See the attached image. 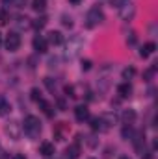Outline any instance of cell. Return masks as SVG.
<instances>
[{"label": "cell", "mask_w": 158, "mask_h": 159, "mask_svg": "<svg viewBox=\"0 0 158 159\" xmlns=\"http://www.w3.org/2000/svg\"><path fill=\"white\" fill-rule=\"evenodd\" d=\"M24 133L30 137V139H37L41 133V120L34 115H28L24 119Z\"/></svg>", "instance_id": "6da1fadb"}, {"label": "cell", "mask_w": 158, "mask_h": 159, "mask_svg": "<svg viewBox=\"0 0 158 159\" xmlns=\"http://www.w3.org/2000/svg\"><path fill=\"white\" fill-rule=\"evenodd\" d=\"M102 20H104V13H102V9H101L99 6H93V7L87 11L86 26H87V28H95V26L102 24Z\"/></svg>", "instance_id": "7a4b0ae2"}, {"label": "cell", "mask_w": 158, "mask_h": 159, "mask_svg": "<svg viewBox=\"0 0 158 159\" xmlns=\"http://www.w3.org/2000/svg\"><path fill=\"white\" fill-rule=\"evenodd\" d=\"M19 46H21V35L17 32H9L6 37V48L9 52H15V50H19Z\"/></svg>", "instance_id": "3957f363"}, {"label": "cell", "mask_w": 158, "mask_h": 159, "mask_svg": "<svg viewBox=\"0 0 158 159\" xmlns=\"http://www.w3.org/2000/svg\"><path fill=\"white\" fill-rule=\"evenodd\" d=\"M21 124L19 122H15V120H11V122H7L6 124V133L9 135V139H13V141H19L21 139Z\"/></svg>", "instance_id": "277c9868"}, {"label": "cell", "mask_w": 158, "mask_h": 159, "mask_svg": "<svg viewBox=\"0 0 158 159\" xmlns=\"http://www.w3.org/2000/svg\"><path fill=\"white\" fill-rule=\"evenodd\" d=\"M67 133H69V124H67V122H58V124H54V139H56V141H65Z\"/></svg>", "instance_id": "5b68a950"}, {"label": "cell", "mask_w": 158, "mask_h": 159, "mask_svg": "<svg viewBox=\"0 0 158 159\" xmlns=\"http://www.w3.org/2000/svg\"><path fill=\"white\" fill-rule=\"evenodd\" d=\"M134 6L130 4V2H125L121 7H119V17L123 19V20H130L132 17H134Z\"/></svg>", "instance_id": "8992f818"}, {"label": "cell", "mask_w": 158, "mask_h": 159, "mask_svg": "<svg viewBox=\"0 0 158 159\" xmlns=\"http://www.w3.org/2000/svg\"><path fill=\"white\" fill-rule=\"evenodd\" d=\"M75 117H77L78 122H84V120L89 119V109H87V106H86V104H80V106L75 107Z\"/></svg>", "instance_id": "52a82bcc"}, {"label": "cell", "mask_w": 158, "mask_h": 159, "mask_svg": "<svg viewBox=\"0 0 158 159\" xmlns=\"http://www.w3.org/2000/svg\"><path fill=\"white\" fill-rule=\"evenodd\" d=\"M34 50L36 52H39V54H45L47 52V48H48V43H47V39L43 37V35H37V37H34Z\"/></svg>", "instance_id": "ba28073f"}, {"label": "cell", "mask_w": 158, "mask_h": 159, "mask_svg": "<svg viewBox=\"0 0 158 159\" xmlns=\"http://www.w3.org/2000/svg\"><path fill=\"white\" fill-rule=\"evenodd\" d=\"M80 46H82V43H80V39H75V41H69V44H67V57L71 59V57H75L77 54H78Z\"/></svg>", "instance_id": "9c48e42d"}, {"label": "cell", "mask_w": 158, "mask_h": 159, "mask_svg": "<svg viewBox=\"0 0 158 159\" xmlns=\"http://www.w3.org/2000/svg\"><path fill=\"white\" fill-rule=\"evenodd\" d=\"M65 157L67 159H78L80 157V144L75 143V144H69L65 148Z\"/></svg>", "instance_id": "30bf717a"}, {"label": "cell", "mask_w": 158, "mask_h": 159, "mask_svg": "<svg viewBox=\"0 0 158 159\" xmlns=\"http://www.w3.org/2000/svg\"><path fill=\"white\" fill-rule=\"evenodd\" d=\"M41 154H43L45 157H52V156L56 154V148H54V144H52V143H48V141L41 143Z\"/></svg>", "instance_id": "8fae6325"}, {"label": "cell", "mask_w": 158, "mask_h": 159, "mask_svg": "<svg viewBox=\"0 0 158 159\" xmlns=\"http://www.w3.org/2000/svg\"><path fill=\"white\" fill-rule=\"evenodd\" d=\"M155 50H156V44H155V43H145V44L141 46V50H140V56L145 59V57H149Z\"/></svg>", "instance_id": "7c38bea8"}, {"label": "cell", "mask_w": 158, "mask_h": 159, "mask_svg": "<svg viewBox=\"0 0 158 159\" xmlns=\"http://www.w3.org/2000/svg\"><path fill=\"white\" fill-rule=\"evenodd\" d=\"M45 39H47V43H50V44H56V46H58V44H62V43H63V35H62L60 32H50V34H48V37H45Z\"/></svg>", "instance_id": "4fadbf2b"}, {"label": "cell", "mask_w": 158, "mask_h": 159, "mask_svg": "<svg viewBox=\"0 0 158 159\" xmlns=\"http://www.w3.org/2000/svg\"><path fill=\"white\" fill-rule=\"evenodd\" d=\"M117 93L121 98H126V96H130V93H132V85L128 83V81H125V83H121L117 87Z\"/></svg>", "instance_id": "5bb4252c"}, {"label": "cell", "mask_w": 158, "mask_h": 159, "mask_svg": "<svg viewBox=\"0 0 158 159\" xmlns=\"http://www.w3.org/2000/svg\"><path fill=\"white\" fill-rule=\"evenodd\" d=\"M91 128L95 129V131H108V128L104 126V122L101 117H93L91 119Z\"/></svg>", "instance_id": "9a60e30c"}, {"label": "cell", "mask_w": 158, "mask_h": 159, "mask_svg": "<svg viewBox=\"0 0 158 159\" xmlns=\"http://www.w3.org/2000/svg\"><path fill=\"white\" fill-rule=\"evenodd\" d=\"M9 111H11V106H9V102L0 94V117H6V115H9Z\"/></svg>", "instance_id": "2e32d148"}, {"label": "cell", "mask_w": 158, "mask_h": 159, "mask_svg": "<svg viewBox=\"0 0 158 159\" xmlns=\"http://www.w3.org/2000/svg\"><path fill=\"white\" fill-rule=\"evenodd\" d=\"M15 26H17L19 30H26V28H30V26H32V22H30V19H28V17H17Z\"/></svg>", "instance_id": "e0dca14e"}, {"label": "cell", "mask_w": 158, "mask_h": 159, "mask_svg": "<svg viewBox=\"0 0 158 159\" xmlns=\"http://www.w3.org/2000/svg\"><path fill=\"white\" fill-rule=\"evenodd\" d=\"M121 117H123V120H125L126 124H132V122L136 120V111H134V109H125Z\"/></svg>", "instance_id": "ac0fdd59"}, {"label": "cell", "mask_w": 158, "mask_h": 159, "mask_svg": "<svg viewBox=\"0 0 158 159\" xmlns=\"http://www.w3.org/2000/svg\"><path fill=\"white\" fill-rule=\"evenodd\" d=\"M37 104H39L41 107H43V111H45V115H47V117H54V107H52L48 102H45V100H39Z\"/></svg>", "instance_id": "d6986e66"}, {"label": "cell", "mask_w": 158, "mask_h": 159, "mask_svg": "<svg viewBox=\"0 0 158 159\" xmlns=\"http://www.w3.org/2000/svg\"><path fill=\"white\" fill-rule=\"evenodd\" d=\"M45 7H47V0H32V9L34 11H45Z\"/></svg>", "instance_id": "ffe728a7"}, {"label": "cell", "mask_w": 158, "mask_h": 159, "mask_svg": "<svg viewBox=\"0 0 158 159\" xmlns=\"http://www.w3.org/2000/svg\"><path fill=\"white\" fill-rule=\"evenodd\" d=\"M134 133H136V131L132 129V126H130V124H126V126L123 128V131H121L123 139H126V141H128V139H132V137H134Z\"/></svg>", "instance_id": "44dd1931"}, {"label": "cell", "mask_w": 158, "mask_h": 159, "mask_svg": "<svg viewBox=\"0 0 158 159\" xmlns=\"http://www.w3.org/2000/svg\"><path fill=\"white\" fill-rule=\"evenodd\" d=\"M47 22H48V19H47V17H39V19H36V20L32 22V26H34L36 30H41V28H45V26H47Z\"/></svg>", "instance_id": "7402d4cb"}, {"label": "cell", "mask_w": 158, "mask_h": 159, "mask_svg": "<svg viewBox=\"0 0 158 159\" xmlns=\"http://www.w3.org/2000/svg\"><path fill=\"white\" fill-rule=\"evenodd\" d=\"M7 20H9V13L6 9H0V26H6Z\"/></svg>", "instance_id": "603a6c76"}, {"label": "cell", "mask_w": 158, "mask_h": 159, "mask_svg": "<svg viewBox=\"0 0 158 159\" xmlns=\"http://www.w3.org/2000/svg\"><path fill=\"white\" fill-rule=\"evenodd\" d=\"M134 74H136V69H134V67H128V69L123 70V80H130Z\"/></svg>", "instance_id": "cb8c5ba5"}, {"label": "cell", "mask_w": 158, "mask_h": 159, "mask_svg": "<svg viewBox=\"0 0 158 159\" xmlns=\"http://www.w3.org/2000/svg\"><path fill=\"white\" fill-rule=\"evenodd\" d=\"M65 96H71V98H77V96H78L73 85H65Z\"/></svg>", "instance_id": "d4e9b609"}, {"label": "cell", "mask_w": 158, "mask_h": 159, "mask_svg": "<svg viewBox=\"0 0 158 159\" xmlns=\"http://www.w3.org/2000/svg\"><path fill=\"white\" fill-rule=\"evenodd\" d=\"M30 94H32V100H34V102H39V100H41V93H39V89H37V87H34V89L30 91Z\"/></svg>", "instance_id": "484cf974"}, {"label": "cell", "mask_w": 158, "mask_h": 159, "mask_svg": "<svg viewBox=\"0 0 158 159\" xmlns=\"http://www.w3.org/2000/svg\"><path fill=\"white\" fill-rule=\"evenodd\" d=\"M155 72H156V65H153V67H151L149 70H145V74H143V78L147 80V81H149V80L153 78V74H155Z\"/></svg>", "instance_id": "4316f807"}, {"label": "cell", "mask_w": 158, "mask_h": 159, "mask_svg": "<svg viewBox=\"0 0 158 159\" xmlns=\"http://www.w3.org/2000/svg\"><path fill=\"white\" fill-rule=\"evenodd\" d=\"M62 22H63V26H67V28H71V26H73V19H71V17H67V15H63V17H62Z\"/></svg>", "instance_id": "83f0119b"}, {"label": "cell", "mask_w": 158, "mask_h": 159, "mask_svg": "<svg viewBox=\"0 0 158 159\" xmlns=\"http://www.w3.org/2000/svg\"><path fill=\"white\" fill-rule=\"evenodd\" d=\"M45 85H47L50 91H54V87H56V81H52V78H45Z\"/></svg>", "instance_id": "f1b7e54d"}, {"label": "cell", "mask_w": 158, "mask_h": 159, "mask_svg": "<svg viewBox=\"0 0 158 159\" xmlns=\"http://www.w3.org/2000/svg\"><path fill=\"white\" fill-rule=\"evenodd\" d=\"M91 69V61L89 59H84L82 61V70H89Z\"/></svg>", "instance_id": "f546056e"}, {"label": "cell", "mask_w": 158, "mask_h": 159, "mask_svg": "<svg viewBox=\"0 0 158 159\" xmlns=\"http://www.w3.org/2000/svg\"><path fill=\"white\" fill-rule=\"evenodd\" d=\"M128 43H130V44H134V43H136V37H134V34H130V37H128Z\"/></svg>", "instance_id": "4dcf8cb0"}, {"label": "cell", "mask_w": 158, "mask_h": 159, "mask_svg": "<svg viewBox=\"0 0 158 159\" xmlns=\"http://www.w3.org/2000/svg\"><path fill=\"white\" fill-rule=\"evenodd\" d=\"M2 4H6V6H13L15 0H2Z\"/></svg>", "instance_id": "1f68e13d"}, {"label": "cell", "mask_w": 158, "mask_h": 159, "mask_svg": "<svg viewBox=\"0 0 158 159\" xmlns=\"http://www.w3.org/2000/svg\"><path fill=\"white\" fill-rule=\"evenodd\" d=\"M13 159H26L22 154H17V156H13Z\"/></svg>", "instance_id": "d6a6232c"}, {"label": "cell", "mask_w": 158, "mask_h": 159, "mask_svg": "<svg viewBox=\"0 0 158 159\" xmlns=\"http://www.w3.org/2000/svg\"><path fill=\"white\" fill-rule=\"evenodd\" d=\"M69 2H71V4H80L82 0H69Z\"/></svg>", "instance_id": "836d02e7"}, {"label": "cell", "mask_w": 158, "mask_h": 159, "mask_svg": "<svg viewBox=\"0 0 158 159\" xmlns=\"http://www.w3.org/2000/svg\"><path fill=\"white\" fill-rule=\"evenodd\" d=\"M119 159H130V157H128V156H121Z\"/></svg>", "instance_id": "e575fe53"}, {"label": "cell", "mask_w": 158, "mask_h": 159, "mask_svg": "<svg viewBox=\"0 0 158 159\" xmlns=\"http://www.w3.org/2000/svg\"><path fill=\"white\" fill-rule=\"evenodd\" d=\"M0 43H2V35H0Z\"/></svg>", "instance_id": "d590c367"}, {"label": "cell", "mask_w": 158, "mask_h": 159, "mask_svg": "<svg viewBox=\"0 0 158 159\" xmlns=\"http://www.w3.org/2000/svg\"><path fill=\"white\" fill-rule=\"evenodd\" d=\"M89 159H95V157H89Z\"/></svg>", "instance_id": "8d00e7d4"}]
</instances>
